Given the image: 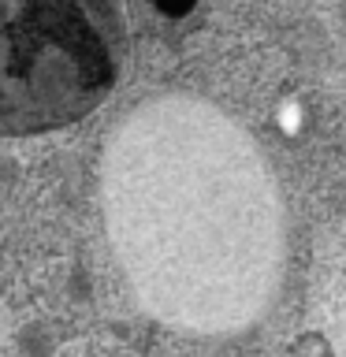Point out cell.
<instances>
[{
  "label": "cell",
  "instance_id": "6da1fadb",
  "mask_svg": "<svg viewBox=\"0 0 346 357\" xmlns=\"http://www.w3.org/2000/svg\"><path fill=\"white\" fill-rule=\"evenodd\" d=\"M100 208L138 305L186 335L253 328L283 279V201L253 134L201 97L138 105L100 156Z\"/></svg>",
  "mask_w": 346,
  "mask_h": 357
},
{
  "label": "cell",
  "instance_id": "7a4b0ae2",
  "mask_svg": "<svg viewBox=\"0 0 346 357\" xmlns=\"http://www.w3.org/2000/svg\"><path fill=\"white\" fill-rule=\"evenodd\" d=\"M116 78L108 0H0V134L78 123Z\"/></svg>",
  "mask_w": 346,
  "mask_h": 357
}]
</instances>
